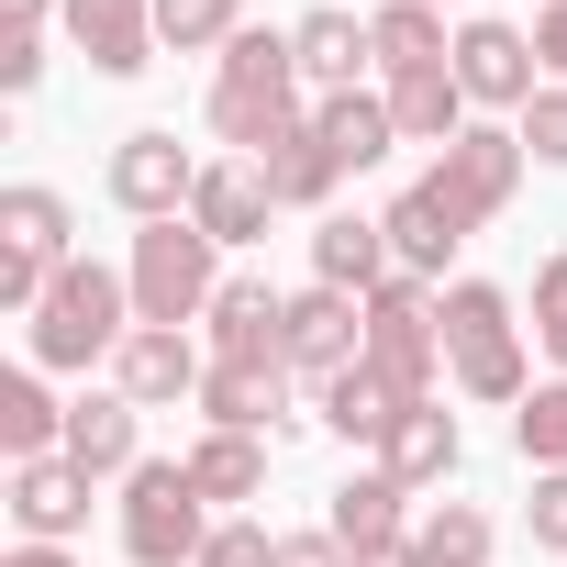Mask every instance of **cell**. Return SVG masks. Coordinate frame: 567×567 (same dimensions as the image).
Wrapping results in <instances>:
<instances>
[{
  "mask_svg": "<svg viewBox=\"0 0 567 567\" xmlns=\"http://www.w3.org/2000/svg\"><path fill=\"white\" fill-rule=\"evenodd\" d=\"M290 123H312L301 112V56H290V34H234L223 45V68H212V134L223 145H245V156H267Z\"/></svg>",
  "mask_w": 567,
  "mask_h": 567,
  "instance_id": "6da1fadb",
  "label": "cell"
},
{
  "mask_svg": "<svg viewBox=\"0 0 567 567\" xmlns=\"http://www.w3.org/2000/svg\"><path fill=\"white\" fill-rule=\"evenodd\" d=\"M123 334H134V278H123V267H101V256H68V267H56V290H45V301H34V323H23L34 368L123 357Z\"/></svg>",
  "mask_w": 567,
  "mask_h": 567,
  "instance_id": "7a4b0ae2",
  "label": "cell"
},
{
  "mask_svg": "<svg viewBox=\"0 0 567 567\" xmlns=\"http://www.w3.org/2000/svg\"><path fill=\"white\" fill-rule=\"evenodd\" d=\"M123 278H134V323H178V334H189V323L223 301V245L178 212V223H145V234H134Z\"/></svg>",
  "mask_w": 567,
  "mask_h": 567,
  "instance_id": "3957f363",
  "label": "cell"
},
{
  "mask_svg": "<svg viewBox=\"0 0 567 567\" xmlns=\"http://www.w3.org/2000/svg\"><path fill=\"white\" fill-rule=\"evenodd\" d=\"M445 368H456L467 401H523V390H534L512 290H489V278H456V290H445Z\"/></svg>",
  "mask_w": 567,
  "mask_h": 567,
  "instance_id": "277c9868",
  "label": "cell"
},
{
  "mask_svg": "<svg viewBox=\"0 0 567 567\" xmlns=\"http://www.w3.org/2000/svg\"><path fill=\"white\" fill-rule=\"evenodd\" d=\"M212 545V501L189 489V456H145L123 478V556L134 567H200Z\"/></svg>",
  "mask_w": 567,
  "mask_h": 567,
  "instance_id": "5b68a950",
  "label": "cell"
},
{
  "mask_svg": "<svg viewBox=\"0 0 567 567\" xmlns=\"http://www.w3.org/2000/svg\"><path fill=\"white\" fill-rule=\"evenodd\" d=\"M412 189H423V200H434L456 234H478V223H501V212H512V189H523V134L467 123V134H456V145H445V156H434Z\"/></svg>",
  "mask_w": 567,
  "mask_h": 567,
  "instance_id": "8992f818",
  "label": "cell"
},
{
  "mask_svg": "<svg viewBox=\"0 0 567 567\" xmlns=\"http://www.w3.org/2000/svg\"><path fill=\"white\" fill-rule=\"evenodd\" d=\"M368 368L401 390V401H434V368H445V301L423 278H379L368 290Z\"/></svg>",
  "mask_w": 567,
  "mask_h": 567,
  "instance_id": "52a82bcc",
  "label": "cell"
},
{
  "mask_svg": "<svg viewBox=\"0 0 567 567\" xmlns=\"http://www.w3.org/2000/svg\"><path fill=\"white\" fill-rule=\"evenodd\" d=\"M101 189H112L134 223H178V212H189V189H200V156H189L178 134H156V123H145V134H123V145H112Z\"/></svg>",
  "mask_w": 567,
  "mask_h": 567,
  "instance_id": "ba28073f",
  "label": "cell"
},
{
  "mask_svg": "<svg viewBox=\"0 0 567 567\" xmlns=\"http://www.w3.org/2000/svg\"><path fill=\"white\" fill-rule=\"evenodd\" d=\"M200 323H212V368H290V301L267 278H223Z\"/></svg>",
  "mask_w": 567,
  "mask_h": 567,
  "instance_id": "9c48e42d",
  "label": "cell"
},
{
  "mask_svg": "<svg viewBox=\"0 0 567 567\" xmlns=\"http://www.w3.org/2000/svg\"><path fill=\"white\" fill-rule=\"evenodd\" d=\"M200 379H212V357L178 334V323H134L123 334V357H112V390L134 401V412H167V401H200Z\"/></svg>",
  "mask_w": 567,
  "mask_h": 567,
  "instance_id": "30bf717a",
  "label": "cell"
},
{
  "mask_svg": "<svg viewBox=\"0 0 567 567\" xmlns=\"http://www.w3.org/2000/svg\"><path fill=\"white\" fill-rule=\"evenodd\" d=\"M456 90L489 101V112H523V101L545 90L534 34H512V23H456Z\"/></svg>",
  "mask_w": 567,
  "mask_h": 567,
  "instance_id": "8fae6325",
  "label": "cell"
},
{
  "mask_svg": "<svg viewBox=\"0 0 567 567\" xmlns=\"http://www.w3.org/2000/svg\"><path fill=\"white\" fill-rule=\"evenodd\" d=\"M368 357V301L357 290H290V368H312V390L334 379V368H357Z\"/></svg>",
  "mask_w": 567,
  "mask_h": 567,
  "instance_id": "7c38bea8",
  "label": "cell"
},
{
  "mask_svg": "<svg viewBox=\"0 0 567 567\" xmlns=\"http://www.w3.org/2000/svg\"><path fill=\"white\" fill-rule=\"evenodd\" d=\"M12 523H23V545H68V534L90 523V467L23 456V467H12Z\"/></svg>",
  "mask_w": 567,
  "mask_h": 567,
  "instance_id": "4fadbf2b",
  "label": "cell"
},
{
  "mask_svg": "<svg viewBox=\"0 0 567 567\" xmlns=\"http://www.w3.org/2000/svg\"><path fill=\"white\" fill-rule=\"evenodd\" d=\"M68 34L101 79H134L156 68V0H68Z\"/></svg>",
  "mask_w": 567,
  "mask_h": 567,
  "instance_id": "5bb4252c",
  "label": "cell"
},
{
  "mask_svg": "<svg viewBox=\"0 0 567 567\" xmlns=\"http://www.w3.org/2000/svg\"><path fill=\"white\" fill-rule=\"evenodd\" d=\"M312 278L323 290H379V278H401L390 267V223H368V212H323V234H312Z\"/></svg>",
  "mask_w": 567,
  "mask_h": 567,
  "instance_id": "9a60e30c",
  "label": "cell"
},
{
  "mask_svg": "<svg viewBox=\"0 0 567 567\" xmlns=\"http://www.w3.org/2000/svg\"><path fill=\"white\" fill-rule=\"evenodd\" d=\"M290 56H301V79L334 101V90H357V68H379V34H368L357 12H301V23H290Z\"/></svg>",
  "mask_w": 567,
  "mask_h": 567,
  "instance_id": "2e32d148",
  "label": "cell"
},
{
  "mask_svg": "<svg viewBox=\"0 0 567 567\" xmlns=\"http://www.w3.org/2000/svg\"><path fill=\"white\" fill-rule=\"evenodd\" d=\"M56 456L90 467V478H134V467H145V445H134V401H123V390L68 401V445H56Z\"/></svg>",
  "mask_w": 567,
  "mask_h": 567,
  "instance_id": "e0dca14e",
  "label": "cell"
},
{
  "mask_svg": "<svg viewBox=\"0 0 567 567\" xmlns=\"http://www.w3.org/2000/svg\"><path fill=\"white\" fill-rule=\"evenodd\" d=\"M323 534H334L346 556H368V545H401V534H412V489H401L390 467H368V478H346V489H334Z\"/></svg>",
  "mask_w": 567,
  "mask_h": 567,
  "instance_id": "ac0fdd59",
  "label": "cell"
},
{
  "mask_svg": "<svg viewBox=\"0 0 567 567\" xmlns=\"http://www.w3.org/2000/svg\"><path fill=\"white\" fill-rule=\"evenodd\" d=\"M245 167L267 178V200H278V212H323V200H334V178H346V167H334V145H323L312 123H290L267 156H245Z\"/></svg>",
  "mask_w": 567,
  "mask_h": 567,
  "instance_id": "d6986e66",
  "label": "cell"
},
{
  "mask_svg": "<svg viewBox=\"0 0 567 567\" xmlns=\"http://www.w3.org/2000/svg\"><path fill=\"white\" fill-rule=\"evenodd\" d=\"M312 134L334 145V167L357 178V167H379L390 145H401V123H390V90H334V101H312Z\"/></svg>",
  "mask_w": 567,
  "mask_h": 567,
  "instance_id": "ffe728a7",
  "label": "cell"
},
{
  "mask_svg": "<svg viewBox=\"0 0 567 567\" xmlns=\"http://www.w3.org/2000/svg\"><path fill=\"white\" fill-rule=\"evenodd\" d=\"M456 456H467V445H456V412H445V401H412V412L390 423V445H379V467H390L401 489H434V478H456Z\"/></svg>",
  "mask_w": 567,
  "mask_h": 567,
  "instance_id": "44dd1931",
  "label": "cell"
},
{
  "mask_svg": "<svg viewBox=\"0 0 567 567\" xmlns=\"http://www.w3.org/2000/svg\"><path fill=\"white\" fill-rule=\"evenodd\" d=\"M390 123H401V145H456L467 134V90H456V68H412V79H390Z\"/></svg>",
  "mask_w": 567,
  "mask_h": 567,
  "instance_id": "7402d4cb",
  "label": "cell"
},
{
  "mask_svg": "<svg viewBox=\"0 0 567 567\" xmlns=\"http://www.w3.org/2000/svg\"><path fill=\"white\" fill-rule=\"evenodd\" d=\"M267 212H278V200H267V178H256V167H200V189H189V223H200L212 245H256V234H267Z\"/></svg>",
  "mask_w": 567,
  "mask_h": 567,
  "instance_id": "603a6c76",
  "label": "cell"
},
{
  "mask_svg": "<svg viewBox=\"0 0 567 567\" xmlns=\"http://www.w3.org/2000/svg\"><path fill=\"white\" fill-rule=\"evenodd\" d=\"M401 412H412V401H401L368 357L323 379V434H346V445H390V423H401Z\"/></svg>",
  "mask_w": 567,
  "mask_h": 567,
  "instance_id": "cb8c5ba5",
  "label": "cell"
},
{
  "mask_svg": "<svg viewBox=\"0 0 567 567\" xmlns=\"http://www.w3.org/2000/svg\"><path fill=\"white\" fill-rule=\"evenodd\" d=\"M368 34H379V68H390V79H412V68H456V34H445L434 0H379Z\"/></svg>",
  "mask_w": 567,
  "mask_h": 567,
  "instance_id": "d4e9b609",
  "label": "cell"
},
{
  "mask_svg": "<svg viewBox=\"0 0 567 567\" xmlns=\"http://www.w3.org/2000/svg\"><path fill=\"white\" fill-rule=\"evenodd\" d=\"M278 401H290V368H212V379H200L212 434H267V423H278Z\"/></svg>",
  "mask_w": 567,
  "mask_h": 567,
  "instance_id": "484cf974",
  "label": "cell"
},
{
  "mask_svg": "<svg viewBox=\"0 0 567 567\" xmlns=\"http://www.w3.org/2000/svg\"><path fill=\"white\" fill-rule=\"evenodd\" d=\"M68 445V412L45 401V368H12V379H0V456H56Z\"/></svg>",
  "mask_w": 567,
  "mask_h": 567,
  "instance_id": "4316f807",
  "label": "cell"
},
{
  "mask_svg": "<svg viewBox=\"0 0 567 567\" xmlns=\"http://www.w3.org/2000/svg\"><path fill=\"white\" fill-rule=\"evenodd\" d=\"M0 256H34V267H68V200L45 178L0 189Z\"/></svg>",
  "mask_w": 567,
  "mask_h": 567,
  "instance_id": "83f0119b",
  "label": "cell"
},
{
  "mask_svg": "<svg viewBox=\"0 0 567 567\" xmlns=\"http://www.w3.org/2000/svg\"><path fill=\"white\" fill-rule=\"evenodd\" d=\"M379 223H390V267H401V278H434V267H445V256L467 245V234H456V223H445V212H434L423 189H401V200H390Z\"/></svg>",
  "mask_w": 567,
  "mask_h": 567,
  "instance_id": "f1b7e54d",
  "label": "cell"
},
{
  "mask_svg": "<svg viewBox=\"0 0 567 567\" xmlns=\"http://www.w3.org/2000/svg\"><path fill=\"white\" fill-rule=\"evenodd\" d=\"M189 489L200 501H256L267 489V445L256 434H200L189 445Z\"/></svg>",
  "mask_w": 567,
  "mask_h": 567,
  "instance_id": "f546056e",
  "label": "cell"
},
{
  "mask_svg": "<svg viewBox=\"0 0 567 567\" xmlns=\"http://www.w3.org/2000/svg\"><path fill=\"white\" fill-rule=\"evenodd\" d=\"M489 545H501V534H489V512H467V501H445V512L412 523V556H423V567H489Z\"/></svg>",
  "mask_w": 567,
  "mask_h": 567,
  "instance_id": "4dcf8cb0",
  "label": "cell"
},
{
  "mask_svg": "<svg viewBox=\"0 0 567 567\" xmlns=\"http://www.w3.org/2000/svg\"><path fill=\"white\" fill-rule=\"evenodd\" d=\"M234 34H245V0H156V45H178V56H212Z\"/></svg>",
  "mask_w": 567,
  "mask_h": 567,
  "instance_id": "1f68e13d",
  "label": "cell"
},
{
  "mask_svg": "<svg viewBox=\"0 0 567 567\" xmlns=\"http://www.w3.org/2000/svg\"><path fill=\"white\" fill-rule=\"evenodd\" d=\"M512 445H523V467H534V478H545V467H567V379L523 390V412H512Z\"/></svg>",
  "mask_w": 567,
  "mask_h": 567,
  "instance_id": "d6a6232c",
  "label": "cell"
},
{
  "mask_svg": "<svg viewBox=\"0 0 567 567\" xmlns=\"http://www.w3.org/2000/svg\"><path fill=\"white\" fill-rule=\"evenodd\" d=\"M534 346L556 357V379H567V256H545L534 267Z\"/></svg>",
  "mask_w": 567,
  "mask_h": 567,
  "instance_id": "836d02e7",
  "label": "cell"
},
{
  "mask_svg": "<svg viewBox=\"0 0 567 567\" xmlns=\"http://www.w3.org/2000/svg\"><path fill=\"white\" fill-rule=\"evenodd\" d=\"M512 134H523V156H534V167H567V90H534Z\"/></svg>",
  "mask_w": 567,
  "mask_h": 567,
  "instance_id": "e575fe53",
  "label": "cell"
},
{
  "mask_svg": "<svg viewBox=\"0 0 567 567\" xmlns=\"http://www.w3.org/2000/svg\"><path fill=\"white\" fill-rule=\"evenodd\" d=\"M200 567H278V534H267V523H212Z\"/></svg>",
  "mask_w": 567,
  "mask_h": 567,
  "instance_id": "d590c367",
  "label": "cell"
},
{
  "mask_svg": "<svg viewBox=\"0 0 567 567\" xmlns=\"http://www.w3.org/2000/svg\"><path fill=\"white\" fill-rule=\"evenodd\" d=\"M523 523H534V545H556V556H567V467H545V478H534V512H523Z\"/></svg>",
  "mask_w": 567,
  "mask_h": 567,
  "instance_id": "8d00e7d4",
  "label": "cell"
},
{
  "mask_svg": "<svg viewBox=\"0 0 567 567\" xmlns=\"http://www.w3.org/2000/svg\"><path fill=\"white\" fill-rule=\"evenodd\" d=\"M45 79V34H0V90H34Z\"/></svg>",
  "mask_w": 567,
  "mask_h": 567,
  "instance_id": "74e56055",
  "label": "cell"
},
{
  "mask_svg": "<svg viewBox=\"0 0 567 567\" xmlns=\"http://www.w3.org/2000/svg\"><path fill=\"white\" fill-rule=\"evenodd\" d=\"M278 567H357L334 534H278Z\"/></svg>",
  "mask_w": 567,
  "mask_h": 567,
  "instance_id": "f35d334b",
  "label": "cell"
},
{
  "mask_svg": "<svg viewBox=\"0 0 567 567\" xmlns=\"http://www.w3.org/2000/svg\"><path fill=\"white\" fill-rule=\"evenodd\" d=\"M534 56H545L556 90H567V0H545V12H534Z\"/></svg>",
  "mask_w": 567,
  "mask_h": 567,
  "instance_id": "ab89813d",
  "label": "cell"
},
{
  "mask_svg": "<svg viewBox=\"0 0 567 567\" xmlns=\"http://www.w3.org/2000/svg\"><path fill=\"white\" fill-rule=\"evenodd\" d=\"M45 12H56V0H12V23H0V34H45Z\"/></svg>",
  "mask_w": 567,
  "mask_h": 567,
  "instance_id": "60d3db41",
  "label": "cell"
},
{
  "mask_svg": "<svg viewBox=\"0 0 567 567\" xmlns=\"http://www.w3.org/2000/svg\"><path fill=\"white\" fill-rule=\"evenodd\" d=\"M0 567H68V545H12Z\"/></svg>",
  "mask_w": 567,
  "mask_h": 567,
  "instance_id": "b9f144b4",
  "label": "cell"
},
{
  "mask_svg": "<svg viewBox=\"0 0 567 567\" xmlns=\"http://www.w3.org/2000/svg\"><path fill=\"white\" fill-rule=\"evenodd\" d=\"M357 567H423V556H412V534H401V545H368Z\"/></svg>",
  "mask_w": 567,
  "mask_h": 567,
  "instance_id": "7bdbcfd3",
  "label": "cell"
},
{
  "mask_svg": "<svg viewBox=\"0 0 567 567\" xmlns=\"http://www.w3.org/2000/svg\"><path fill=\"white\" fill-rule=\"evenodd\" d=\"M434 12H445V0H434Z\"/></svg>",
  "mask_w": 567,
  "mask_h": 567,
  "instance_id": "ee69618b",
  "label": "cell"
}]
</instances>
